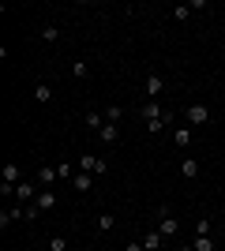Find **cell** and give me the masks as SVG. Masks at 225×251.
<instances>
[{
    "label": "cell",
    "mask_w": 225,
    "mask_h": 251,
    "mask_svg": "<svg viewBox=\"0 0 225 251\" xmlns=\"http://www.w3.org/2000/svg\"><path fill=\"white\" fill-rule=\"evenodd\" d=\"M109 169L105 157H98V154H79V173H90V176H101Z\"/></svg>",
    "instance_id": "cell-1"
},
{
    "label": "cell",
    "mask_w": 225,
    "mask_h": 251,
    "mask_svg": "<svg viewBox=\"0 0 225 251\" xmlns=\"http://www.w3.org/2000/svg\"><path fill=\"white\" fill-rule=\"evenodd\" d=\"M188 124H192V127H203V124H210V105H206V101H195V105H188Z\"/></svg>",
    "instance_id": "cell-2"
},
{
    "label": "cell",
    "mask_w": 225,
    "mask_h": 251,
    "mask_svg": "<svg viewBox=\"0 0 225 251\" xmlns=\"http://www.w3.org/2000/svg\"><path fill=\"white\" fill-rule=\"evenodd\" d=\"M34 206H38V214L56 210V191H53V188H42V191H38V199H34Z\"/></svg>",
    "instance_id": "cell-3"
},
{
    "label": "cell",
    "mask_w": 225,
    "mask_h": 251,
    "mask_svg": "<svg viewBox=\"0 0 225 251\" xmlns=\"http://www.w3.org/2000/svg\"><path fill=\"white\" fill-rule=\"evenodd\" d=\"M56 180H60V169L56 165H38V184L42 188H53Z\"/></svg>",
    "instance_id": "cell-4"
},
{
    "label": "cell",
    "mask_w": 225,
    "mask_h": 251,
    "mask_svg": "<svg viewBox=\"0 0 225 251\" xmlns=\"http://www.w3.org/2000/svg\"><path fill=\"white\" fill-rule=\"evenodd\" d=\"M143 248H147V251H161V248H165V236L158 232V225H154L150 232H143Z\"/></svg>",
    "instance_id": "cell-5"
},
{
    "label": "cell",
    "mask_w": 225,
    "mask_h": 251,
    "mask_svg": "<svg viewBox=\"0 0 225 251\" xmlns=\"http://www.w3.org/2000/svg\"><path fill=\"white\" fill-rule=\"evenodd\" d=\"M139 116L150 124V120H161V116H165V109H161L158 101H143V105H139Z\"/></svg>",
    "instance_id": "cell-6"
},
{
    "label": "cell",
    "mask_w": 225,
    "mask_h": 251,
    "mask_svg": "<svg viewBox=\"0 0 225 251\" xmlns=\"http://www.w3.org/2000/svg\"><path fill=\"white\" fill-rule=\"evenodd\" d=\"M15 199H23V202H34V199H38V188H34L30 180H19V184H15Z\"/></svg>",
    "instance_id": "cell-7"
},
{
    "label": "cell",
    "mask_w": 225,
    "mask_h": 251,
    "mask_svg": "<svg viewBox=\"0 0 225 251\" xmlns=\"http://www.w3.org/2000/svg\"><path fill=\"white\" fill-rule=\"evenodd\" d=\"M158 232H161V236H165V240H173V236L180 232V221H176V218H173V214H169V218H161V221H158Z\"/></svg>",
    "instance_id": "cell-8"
},
{
    "label": "cell",
    "mask_w": 225,
    "mask_h": 251,
    "mask_svg": "<svg viewBox=\"0 0 225 251\" xmlns=\"http://www.w3.org/2000/svg\"><path fill=\"white\" fill-rule=\"evenodd\" d=\"M19 218H26V210H23V206H8V210H0V229H8L11 221H19Z\"/></svg>",
    "instance_id": "cell-9"
},
{
    "label": "cell",
    "mask_w": 225,
    "mask_h": 251,
    "mask_svg": "<svg viewBox=\"0 0 225 251\" xmlns=\"http://www.w3.org/2000/svg\"><path fill=\"white\" fill-rule=\"evenodd\" d=\"M161 90H165V79H161L158 72H154V75H147V98H150V101H154V98H158Z\"/></svg>",
    "instance_id": "cell-10"
},
{
    "label": "cell",
    "mask_w": 225,
    "mask_h": 251,
    "mask_svg": "<svg viewBox=\"0 0 225 251\" xmlns=\"http://www.w3.org/2000/svg\"><path fill=\"white\" fill-rule=\"evenodd\" d=\"M98 139H101V143H109V147H113V143H120V124H109V120H105V127L98 131Z\"/></svg>",
    "instance_id": "cell-11"
},
{
    "label": "cell",
    "mask_w": 225,
    "mask_h": 251,
    "mask_svg": "<svg viewBox=\"0 0 225 251\" xmlns=\"http://www.w3.org/2000/svg\"><path fill=\"white\" fill-rule=\"evenodd\" d=\"M19 180H23L19 165H15V161H8V165H4V173H0V184H19Z\"/></svg>",
    "instance_id": "cell-12"
},
{
    "label": "cell",
    "mask_w": 225,
    "mask_h": 251,
    "mask_svg": "<svg viewBox=\"0 0 225 251\" xmlns=\"http://www.w3.org/2000/svg\"><path fill=\"white\" fill-rule=\"evenodd\" d=\"M83 120H86V127H94V131H101V127H105V113H98V109H86Z\"/></svg>",
    "instance_id": "cell-13"
},
{
    "label": "cell",
    "mask_w": 225,
    "mask_h": 251,
    "mask_svg": "<svg viewBox=\"0 0 225 251\" xmlns=\"http://www.w3.org/2000/svg\"><path fill=\"white\" fill-rule=\"evenodd\" d=\"M72 188L75 191H90V188H94V176H90V173H75V176H72Z\"/></svg>",
    "instance_id": "cell-14"
},
{
    "label": "cell",
    "mask_w": 225,
    "mask_h": 251,
    "mask_svg": "<svg viewBox=\"0 0 225 251\" xmlns=\"http://www.w3.org/2000/svg\"><path fill=\"white\" fill-rule=\"evenodd\" d=\"M180 176H184V180H195V176H199V161L184 157V161H180Z\"/></svg>",
    "instance_id": "cell-15"
},
{
    "label": "cell",
    "mask_w": 225,
    "mask_h": 251,
    "mask_svg": "<svg viewBox=\"0 0 225 251\" xmlns=\"http://www.w3.org/2000/svg\"><path fill=\"white\" fill-rule=\"evenodd\" d=\"M94 225H98V232H113L117 229V218H113V214H98Z\"/></svg>",
    "instance_id": "cell-16"
},
{
    "label": "cell",
    "mask_w": 225,
    "mask_h": 251,
    "mask_svg": "<svg viewBox=\"0 0 225 251\" xmlns=\"http://www.w3.org/2000/svg\"><path fill=\"white\" fill-rule=\"evenodd\" d=\"M192 248H195V251H214V248H218V240H214V236H195Z\"/></svg>",
    "instance_id": "cell-17"
},
{
    "label": "cell",
    "mask_w": 225,
    "mask_h": 251,
    "mask_svg": "<svg viewBox=\"0 0 225 251\" xmlns=\"http://www.w3.org/2000/svg\"><path fill=\"white\" fill-rule=\"evenodd\" d=\"M34 101H53V86L38 83V86H34Z\"/></svg>",
    "instance_id": "cell-18"
},
{
    "label": "cell",
    "mask_w": 225,
    "mask_h": 251,
    "mask_svg": "<svg viewBox=\"0 0 225 251\" xmlns=\"http://www.w3.org/2000/svg\"><path fill=\"white\" fill-rule=\"evenodd\" d=\"M195 236H214V221L199 218V221H195Z\"/></svg>",
    "instance_id": "cell-19"
},
{
    "label": "cell",
    "mask_w": 225,
    "mask_h": 251,
    "mask_svg": "<svg viewBox=\"0 0 225 251\" xmlns=\"http://www.w3.org/2000/svg\"><path fill=\"white\" fill-rule=\"evenodd\" d=\"M169 124H173V113H165L161 120H150V124H147V131H154V135H158V131H165Z\"/></svg>",
    "instance_id": "cell-20"
},
{
    "label": "cell",
    "mask_w": 225,
    "mask_h": 251,
    "mask_svg": "<svg viewBox=\"0 0 225 251\" xmlns=\"http://www.w3.org/2000/svg\"><path fill=\"white\" fill-rule=\"evenodd\" d=\"M173 143H176V147H192V131H188V127H180V131H173Z\"/></svg>",
    "instance_id": "cell-21"
},
{
    "label": "cell",
    "mask_w": 225,
    "mask_h": 251,
    "mask_svg": "<svg viewBox=\"0 0 225 251\" xmlns=\"http://www.w3.org/2000/svg\"><path fill=\"white\" fill-rule=\"evenodd\" d=\"M72 75H75V79H86V75H90V64H86V60H75L72 64Z\"/></svg>",
    "instance_id": "cell-22"
},
{
    "label": "cell",
    "mask_w": 225,
    "mask_h": 251,
    "mask_svg": "<svg viewBox=\"0 0 225 251\" xmlns=\"http://www.w3.org/2000/svg\"><path fill=\"white\" fill-rule=\"evenodd\" d=\"M188 15H192V4H176V8H173V19L176 23H184Z\"/></svg>",
    "instance_id": "cell-23"
},
{
    "label": "cell",
    "mask_w": 225,
    "mask_h": 251,
    "mask_svg": "<svg viewBox=\"0 0 225 251\" xmlns=\"http://www.w3.org/2000/svg\"><path fill=\"white\" fill-rule=\"evenodd\" d=\"M120 116H124V109H120V105H109V109H105V120H109V124H117Z\"/></svg>",
    "instance_id": "cell-24"
},
{
    "label": "cell",
    "mask_w": 225,
    "mask_h": 251,
    "mask_svg": "<svg viewBox=\"0 0 225 251\" xmlns=\"http://www.w3.org/2000/svg\"><path fill=\"white\" fill-rule=\"evenodd\" d=\"M56 38H60V26H56V23L42 30V42H56Z\"/></svg>",
    "instance_id": "cell-25"
},
{
    "label": "cell",
    "mask_w": 225,
    "mask_h": 251,
    "mask_svg": "<svg viewBox=\"0 0 225 251\" xmlns=\"http://www.w3.org/2000/svg\"><path fill=\"white\" fill-rule=\"evenodd\" d=\"M49 251H68V240L64 236H49Z\"/></svg>",
    "instance_id": "cell-26"
},
{
    "label": "cell",
    "mask_w": 225,
    "mask_h": 251,
    "mask_svg": "<svg viewBox=\"0 0 225 251\" xmlns=\"http://www.w3.org/2000/svg\"><path fill=\"white\" fill-rule=\"evenodd\" d=\"M56 169H60V180H72V176H75V169L68 165V161H60V165H56Z\"/></svg>",
    "instance_id": "cell-27"
},
{
    "label": "cell",
    "mask_w": 225,
    "mask_h": 251,
    "mask_svg": "<svg viewBox=\"0 0 225 251\" xmlns=\"http://www.w3.org/2000/svg\"><path fill=\"white\" fill-rule=\"evenodd\" d=\"M124 251H147V248H143V240H135V244H128Z\"/></svg>",
    "instance_id": "cell-28"
},
{
    "label": "cell",
    "mask_w": 225,
    "mask_h": 251,
    "mask_svg": "<svg viewBox=\"0 0 225 251\" xmlns=\"http://www.w3.org/2000/svg\"><path fill=\"white\" fill-rule=\"evenodd\" d=\"M176 251H195V248H192V244H184V248H176Z\"/></svg>",
    "instance_id": "cell-29"
}]
</instances>
